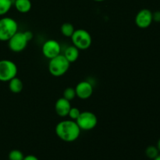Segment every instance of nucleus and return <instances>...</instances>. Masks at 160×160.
<instances>
[{
	"mask_svg": "<svg viewBox=\"0 0 160 160\" xmlns=\"http://www.w3.org/2000/svg\"><path fill=\"white\" fill-rule=\"evenodd\" d=\"M56 134L59 138L66 142H73L79 138L81 129L76 121L72 120H62L56 126Z\"/></svg>",
	"mask_w": 160,
	"mask_h": 160,
	"instance_id": "obj_1",
	"label": "nucleus"
},
{
	"mask_svg": "<svg viewBox=\"0 0 160 160\" xmlns=\"http://www.w3.org/2000/svg\"><path fill=\"white\" fill-rule=\"evenodd\" d=\"M70 62L67 60L63 55L59 56L49 59L48 62V71L52 76L61 77L65 74L70 68Z\"/></svg>",
	"mask_w": 160,
	"mask_h": 160,
	"instance_id": "obj_2",
	"label": "nucleus"
},
{
	"mask_svg": "<svg viewBox=\"0 0 160 160\" xmlns=\"http://www.w3.org/2000/svg\"><path fill=\"white\" fill-rule=\"evenodd\" d=\"M18 31V23L11 17L0 19V41L8 42Z\"/></svg>",
	"mask_w": 160,
	"mask_h": 160,
	"instance_id": "obj_3",
	"label": "nucleus"
},
{
	"mask_svg": "<svg viewBox=\"0 0 160 160\" xmlns=\"http://www.w3.org/2000/svg\"><path fill=\"white\" fill-rule=\"evenodd\" d=\"M73 45L79 50H86L92 45V38L90 33L84 29L75 30L73 35L70 37Z\"/></svg>",
	"mask_w": 160,
	"mask_h": 160,
	"instance_id": "obj_4",
	"label": "nucleus"
},
{
	"mask_svg": "<svg viewBox=\"0 0 160 160\" xmlns=\"http://www.w3.org/2000/svg\"><path fill=\"white\" fill-rule=\"evenodd\" d=\"M18 69L12 61L9 59L0 60V81L9 82L11 79L17 77Z\"/></svg>",
	"mask_w": 160,
	"mask_h": 160,
	"instance_id": "obj_5",
	"label": "nucleus"
},
{
	"mask_svg": "<svg viewBox=\"0 0 160 160\" xmlns=\"http://www.w3.org/2000/svg\"><path fill=\"white\" fill-rule=\"evenodd\" d=\"M76 123L81 130L91 131L97 126L98 118L93 112L90 111L81 112V114L76 120Z\"/></svg>",
	"mask_w": 160,
	"mask_h": 160,
	"instance_id": "obj_6",
	"label": "nucleus"
},
{
	"mask_svg": "<svg viewBox=\"0 0 160 160\" xmlns=\"http://www.w3.org/2000/svg\"><path fill=\"white\" fill-rule=\"evenodd\" d=\"M28 38H27L25 32L17 31L9 41H8V46L11 51L14 52H20L24 50L28 45Z\"/></svg>",
	"mask_w": 160,
	"mask_h": 160,
	"instance_id": "obj_7",
	"label": "nucleus"
},
{
	"mask_svg": "<svg viewBox=\"0 0 160 160\" xmlns=\"http://www.w3.org/2000/svg\"><path fill=\"white\" fill-rule=\"evenodd\" d=\"M42 52L45 57L48 59H51L60 54L61 45L56 40L49 39L44 42Z\"/></svg>",
	"mask_w": 160,
	"mask_h": 160,
	"instance_id": "obj_8",
	"label": "nucleus"
},
{
	"mask_svg": "<svg viewBox=\"0 0 160 160\" xmlns=\"http://www.w3.org/2000/svg\"><path fill=\"white\" fill-rule=\"evenodd\" d=\"M152 12L148 9H142L135 17V23L139 28H148L152 23Z\"/></svg>",
	"mask_w": 160,
	"mask_h": 160,
	"instance_id": "obj_9",
	"label": "nucleus"
},
{
	"mask_svg": "<svg viewBox=\"0 0 160 160\" xmlns=\"http://www.w3.org/2000/svg\"><path fill=\"white\" fill-rule=\"evenodd\" d=\"M75 92H76L77 97L82 100L88 99L93 94V86L89 81H81L77 84Z\"/></svg>",
	"mask_w": 160,
	"mask_h": 160,
	"instance_id": "obj_10",
	"label": "nucleus"
},
{
	"mask_svg": "<svg viewBox=\"0 0 160 160\" xmlns=\"http://www.w3.org/2000/svg\"><path fill=\"white\" fill-rule=\"evenodd\" d=\"M70 108H71L70 102L64 98L63 97L59 98L55 104V110L56 114L61 117H67Z\"/></svg>",
	"mask_w": 160,
	"mask_h": 160,
	"instance_id": "obj_11",
	"label": "nucleus"
},
{
	"mask_svg": "<svg viewBox=\"0 0 160 160\" xmlns=\"http://www.w3.org/2000/svg\"><path fill=\"white\" fill-rule=\"evenodd\" d=\"M63 56H65L66 59L72 63V62H76L80 56V50L74 45H70L68 46L65 49L63 53Z\"/></svg>",
	"mask_w": 160,
	"mask_h": 160,
	"instance_id": "obj_12",
	"label": "nucleus"
},
{
	"mask_svg": "<svg viewBox=\"0 0 160 160\" xmlns=\"http://www.w3.org/2000/svg\"><path fill=\"white\" fill-rule=\"evenodd\" d=\"M13 3L16 9L21 13H27L30 12L32 7L31 0H15L13 1Z\"/></svg>",
	"mask_w": 160,
	"mask_h": 160,
	"instance_id": "obj_13",
	"label": "nucleus"
},
{
	"mask_svg": "<svg viewBox=\"0 0 160 160\" xmlns=\"http://www.w3.org/2000/svg\"><path fill=\"white\" fill-rule=\"evenodd\" d=\"M9 88L12 93H20L23 88V81L20 78L15 77V78H13L9 81Z\"/></svg>",
	"mask_w": 160,
	"mask_h": 160,
	"instance_id": "obj_14",
	"label": "nucleus"
},
{
	"mask_svg": "<svg viewBox=\"0 0 160 160\" xmlns=\"http://www.w3.org/2000/svg\"><path fill=\"white\" fill-rule=\"evenodd\" d=\"M61 33L62 34V35L64 37L67 38H70L73 35V32L75 31L74 26H73L72 23H62V25L60 28Z\"/></svg>",
	"mask_w": 160,
	"mask_h": 160,
	"instance_id": "obj_15",
	"label": "nucleus"
},
{
	"mask_svg": "<svg viewBox=\"0 0 160 160\" xmlns=\"http://www.w3.org/2000/svg\"><path fill=\"white\" fill-rule=\"evenodd\" d=\"M13 2L12 0H0V16H4L10 10Z\"/></svg>",
	"mask_w": 160,
	"mask_h": 160,
	"instance_id": "obj_16",
	"label": "nucleus"
},
{
	"mask_svg": "<svg viewBox=\"0 0 160 160\" xmlns=\"http://www.w3.org/2000/svg\"><path fill=\"white\" fill-rule=\"evenodd\" d=\"M159 154V151L156 146L150 145V146L147 147L146 150H145V155H146L147 157L151 159H154Z\"/></svg>",
	"mask_w": 160,
	"mask_h": 160,
	"instance_id": "obj_17",
	"label": "nucleus"
},
{
	"mask_svg": "<svg viewBox=\"0 0 160 160\" xmlns=\"http://www.w3.org/2000/svg\"><path fill=\"white\" fill-rule=\"evenodd\" d=\"M76 92H75V88L71 87L67 88L63 92V98L67 99L68 101H72L76 97Z\"/></svg>",
	"mask_w": 160,
	"mask_h": 160,
	"instance_id": "obj_18",
	"label": "nucleus"
},
{
	"mask_svg": "<svg viewBox=\"0 0 160 160\" xmlns=\"http://www.w3.org/2000/svg\"><path fill=\"white\" fill-rule=\"evenodd\" d=\"M8 158H9V160H23V158H24V156H23L21 151L14 149L9 152Z\"/></svg>",
	"mask_w": 160,
	"mask_h": 160,
	"instance_id": "obj_19",
	"label": "nucleus"
},
{
	"mask_svg": "<svg viewBox=\"0 0 160 160\" xmlns=\"http://www.w3.org/2000/svg\"><path fill=\"white\" fill-rule=\"evenodd\" d=\"M80 114H81V111H80V109H78V108L71 107L70 108V111H69L68 117H70V120L76 121V120L78 118Z\"/></svg>",
	"mask_w": 160,
	"mask_h": 160,
	"instance_id": "obj_20",
	"label": "nucleus"
},
{
	"mask_svg": "<svg viewBox=\"0 0 160 160\" xmlns=\"http://www.w3.org/2000/svg\"><path fill=\"white\" fill-rule=\"evenodd\" d=\"M152 20L153 21L160 23V11H156L155 12H152Z\"/></svg>",
	"mask_w": 160,
	"mask_h": 160,
	"instance_id": "obj_21",
	"label": "nucleus"
},
{
	"mask_svg": "<svg viewBox=\"0 0 160 160\" xmlns=\"http://www.w3.org/2000/svg\"><path fill=\"white\" fill-rule=\"evenodd\" d=\"M23 160H39L35 156H33V155H29V156H24Z\"/></svg>",
	"mask_w": 160,
	"mask_h": 160,
	"instance_id": "obj_22",
	"label": "nucleus"
},
{
	"mask_svg": "<svg viewBox=\"0 0 160 160\" xmlns=\"http://www.w3.org/2000/svg\"><path fill=\"white\" fill-rule=\"evenodd\" d=\"M157 148H158V150H159V152H160V138L159 139V141H158V142H157Z\"/></svg>",
	"mask_w": 160,
	"mask_h": 160,
	"instance_id": "obj_23",
	"label": "nucleus"
},
{
	"mask_svg": "<svg viewBox=\"0 0 160 160\" xmlns=\"http://www.w3.org/2000/svg\"><path fill=\"white\" fill-rule=\"evenodd\" d=\"M153 160H160V154L158 155V156H156V157L155 158V159H153Z\"/></svg>",
	"mask_w": 160,
	"mask_h": 160,
	"instance_id": "obj_24",
	"label": "nucleus"
},
{
	"mask_svg": "<svg viewBox=\"0 0 160 160\" xmlns=\"http://www.w3.org/2000/svg\"><path fill=\"white\" fill-rule=\"evenodd\" d=\"M93 1H95V2H103V1H105V0H93Z\"/></svg>",
	"mask_w": 160,
	"mask_h": 160,
	"instance_id": "obj_25",
	"label": "nucleus"
},
{
	"mask_svg": "<svg viewBox=\"0 0 160 160\" xmlns=\"http://www.w3.org/2000/svg\"><path fill=\"white\" fill-rule=\"evenodd\" d=\"M12 2H13V1H15V0H12Z\"/></svg>",
	"mask_w": 160,
	"mask_h": 160,
	"instance_id": "obj_26",
	"label": "nucleus"
}]
</instances>
